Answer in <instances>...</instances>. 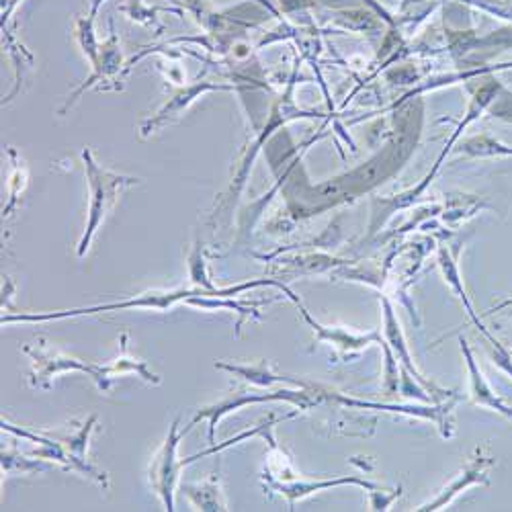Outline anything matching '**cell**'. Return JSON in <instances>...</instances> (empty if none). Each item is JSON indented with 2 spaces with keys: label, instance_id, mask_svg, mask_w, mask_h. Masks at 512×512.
I'll return each mask as SVG.
<instances>
[{
  "label": "cell",
  "instance_id": "8fae6325",
  "mask_svg": "<svg viewBox=\"0 0 512 512\" xmlns=\"http://www.w3.org/2000/svg\"><path fill=\"white\" fill-rule=\"evenodd\" d=\"M127 373H136L146 383H152V386H158V383H160V377L150 373L146 361L130 357V353H127V334H121V355L113 363L103 365V375H105L107 390L111 388V381L115 377H121V375H127Z\"/></svg>",
  "mask_w": 512,
  "mask_h": 512
},
{
  "label": "cell",
  "instance_id": "7c38bea8",
  "mask_svg": "<svg viewBox=\"0 0 512 512\" xmlns=\"http://www.w3.org/2000/svg\"><path fill=\"white\" fill-rule=\"evenodd\" d=\"M218 369L230 371L238 377H242L248 383H254V386H261V388H269L273 383H291L295 388H306V383L300 379H291L285 375H277L271 371V367L267 365V361L259 363V365H234V363H216Z\"/></svg>",
  "mask_w": 512,
  "mask_h": 512
},
{
  "label": "cell",
  "instance_id": "ba28073f",
  "mask_svg": "<svg viewBox=\"0 0 512 512\" xmlns=\"http://www.w3.org/2000/svg\"><path fill=\"white\" fill-rule=\"evenodd\" d=\"M295 304H297V308L302 310L304 318H306L308 324L314 328V332L318 334V340H328V343H332L334 347H338L345 355H347V353H353V351H361V349H365L367 345H373V343L381 345L383 349H388V345L381 340V334H379V332L353 334V332H347V330H343V328H328V326L318 324V322L302 308L300 300H297Z\"/></svg>",
  "mask_w": 512,
  "mask_h": 512
},
{
  "label": "cell",
  "instance_id": "6da1fadb",
  "mask_svg": "<svg viewBox=\"0 0 512 512\" xmlns=\"http://www.w3.org/2000/svg\"><path fill=\"white\" fill-rule=\"evenodd\" d=\"M261 285H273L285 291V285L275 281V279H261V281H250L242 285H234L228 289H216L209 291L203 287H179V289H170V291H146L142 295L130 297V300L123 302H113L105 306H93V308H80V310H68V312H50V314H17V316H3V324L9 322H48V320H64V318H76V316H91L99 312H123V310H158L166 312L173 308L179 302H189L191 297H230L236 293H242L252 287H261Z\"/></svg>",
  "mask_w": 512,
  "mask_h": 512
},
{
  "label": "cell",
  "instance_id": "30bf717a",
  "mask_svg": "<svg viewBox=\"0 0 512 512\" xmlns=\"http://www.w3.org/2000/svg\"><path fill=\"white\" fill-rule=\"evenodd\" d=\"M459 343H461V351H463V355H465V363H467V371H469V381H472V396H474V402L480 404V406H488V408H492V410H496V412H500V414L512 418V410L492 392V388L486 383L484 373L480 371V367H478V363H476L472 351H469V347H467V343H465V338H461Z\"/></svg>",
  "mask_w": 512,
  "mask_h": 512
},
{
  "label": "cell",
  "instance_id": "8992f818",
  "mask_svg": "<svg viewBox=\"0 0 512 512\" xmlns=\"http://www.w3.org/2000/svg\"><path fill=\"white\" fill-rule=\"evenodd\" d=\"M91 68H93V74L87 80H84L80 89H76L72 93V97H68L64 107L60 109L62 115L80 99V95L84 91L91 89V87H97V84H99V91H107V89L117 91V89H121V84H117V82H119V76L123 72V54H121L119 39L113 31V21H111V35H109L107 41H103V44H101L99 58Z\"/></svg>",
  "mask_w": 512,
  "mask_h": 512
},
{
  "label": "cell",
  "instance_id": "2e32d148",
  "mask_svg": "<svg viewBox=\"0 0 512 512\" xmlns=\"http://www.w3.org/2000/svg\"><path fill=\"white\" fill-rule=\"evenodd\" d=\"M74 39L78 41V46L84 54V58L89 60V64L93 66L99 58L101 52V41L97 39L95 33V17L89 13V17H80L74 23Z\"/></svg>",
  "mask_w": 512,
  "mask_h": 512
},
{
  "label": "cell",
  "instance_id": "52a82bcc",
  "mask_svg": "<svg viewBox=\"0 0 512 512\" xmlns=\"http://www.w3.org/2000/svg\"><path fill=\"white\" fill-rule=\"evenodd\" d=\"M211 91H232V87H226V84H218V82L199 80V82L189 84V87H185V89H179L177 93H173V95L168 97V101L160 107L158 113H154L152 117H148L142 123V127H140L142 138H148V136L164 130L168 123L177 121L183 115V111L189 105H193L201 95L211 93Z\"/></svg>",
  "mask_w": 512,
  "mask_h": 512
},
{
  "label": "cell",
  "instance_id": "5bb4252c",
  "mask_svg": "<svg viewBox=\"0 0 512 512\" xmlns=\"http://www.w3.org/2000/svg\"><path fill=\"white\" fill-rule=\"evenodd\" d=\"M185 492L199 510H228L218 474H213L207 482H203L199 486L187 484Z\"/></svg>",
  "mask_w": 512,
  "mask_h": 512
},
{
  "label": "cell",
  "instance_id": "e0dca14e",
  "mask_svg": "<svg viewBox=\"0 0 512 512\" xmlns=\"http://www.w3.org/2000/svg\"><path fill=\"white\" fill-rule=\"evenodd\" d=\"M50 463L46 459H27L25 455L5 451L3 449V472L5 474H33V472H46Z\"/></svg>",
  "mask_w": 512,
  "mask_h": 512
},
{
  "label": "cell",
  "instance_id": "9a60e30c",
  "mask_svg": "<svg viewBox=\"0 0 512 512\" xmlns=\"http://www.w3.org/2000/svg\"><path fill=\"white\" fill-rule=\"evenodd\" d=\"M383 310H386V334H388L390 345L396 349V353H398V357L404 361L406 369H408V371L418 379L420 386L429 388V390H435L433 383H429V381L422 379V377L418 375V371H416V367H414V363H412V359H410V353H408V349H406V343H404V336H402V330H400L398 318L394 316V310H392V306H390V302H388V300H383Z\"/></svg>",
  "mask_w": 512,
  "mask_h": 512
},
{
  "label": "cell",
  "instance_id": "3957f363",
  "mask_svg": "<svg viewBox=\"0 0 512 512\" xmlns=\"http://www.w3.org/2000/svg\"><path fill=\"white\" fill-rule=\"evenodd\" d=\"M23 353L31 359V373H29V383L31 388L39 390H50V381L62 373H72L80 371L87 373L89 377L95 379L99 390H107L105 386V375H103V365H93L87 361L74 359L58 349L48 347L46 340H39L33 347H23Z\"/></svg>",
  "mask_w": 512,
  "mask_h": 512
},
{
  "label": "cell",
  "instance_id": "7a4b0ae2",
  "mask_svg": "<svg viewBox=\"0 0 512 512\" xmlns=\"http://www.w3.org/2000/svg\"><path fill=\"white\" fill-rule=\"evenodd\" d=\"M82 162H84V170H87V179H89V187H91V203H89L87 228H84V234H82V238L78 242V248H76L80 259L89 252L97 230L105 222V216L109 213V209L115 205V201L119 199L121 191L136 185L140 181V179H134V177L117 175V173H113V170L103 168L95 160V156L89 148L82 150Z\"/></svg>",
  "mask_w": 512,
  "mask_h": 512
},
{
  "label": "cell",
  "instance_id": "4fadbf2b",
  "mask_svg": "<svg viewBox=\"0 0 512 512\" xmlns=\"http://www.w3.org/2000/svg\"><path fill=\"white\" fill-rule=\"evenodd\" d=\"M488 465H490V459L478 457L474 463L467 465L465 472H463L449 488H445V490L441 492V496H439L437 500L420 506L418 510H439V508H443L445 504H449V502H451L461 490H465L467 486L478 484V482H486V467H488Z\"/></svg>",
  "mask_w": 512,
  "mask_h": 512
},
{
  "label": "cell",
  "instance_id": "5b68a950",
  "mask_svg": "<svg viewBox=\"0 0 512 512\" xmlns=\"http://www.w3.org/2000/svg\"><path fill=\"white\" fill-rule=\"evenodd\" d=\"M183 435L179 433V418H175L173 424H170L162 447L156 451L150 463V486L156 492V496L162 500L164 510L168 512L175 510V490L179 484L181 469L185 467L183 459H179L177 455Z\"/></svg>",
  "mask_w": 512,
  "mask_h": 512
},
{
  "label": "cell",
  "instance_id": "ac0fdd59",
  "mask_svg": "<svg viewBox=\"0 0 512 512\" xmlns=\"http://www.w3.org/2000/svg\"><path fill=\"white\" fill-rule=\"evenodd\" d=\"M189 265H191V281H193L197 287H203V289H209V291H216V287L211 285V281H209L207 275H205V261L201 259V250H199V248L189 256Z\"/></svg>",
  "mask_w": 512,
  "mask_h": 512
},
{
  "label": "cell",
  "instance_id": "9c48e42d",
  "mask_svg": "<svg viewBox=\"0 0 512 512\" xmlns=\"http://www.w3.org/2000/svg\"><path fill=\"white\" fill-rule=\"evenodd\" d=\"M265 480L269 482V486L273 490H277L279 494H283L289 500L291 508H293V504L297 500L306 498L312 492L326 490V488H336V486H345V484H355V486H361V488H367V490H377V484L367 482V480H359V478H338V480H322V482H300V480H293L291 484L275 482V480H271V476H265Z\"/></svg>",
  "mask_w": 512,
  "mask_h": 512
},
{
  "label": "cell",
  "instance_id": "277c9868",
  "mask_svg": "<svg viewBox=\"0 0 512 512\" xmlns=\"http://www.w3.org/2000/svg\"><path fill=\"white\" fill-rule=\"evenodd\" d=\"M271 400H283V402H291L295 404L297 408L302 410H308L312 408L314 404H318L322 400V396L318 392L310 394L306 390H281V392H273V394H248V392H238L234 396H228L216 404H211L203 410L197 412V416L189 422V426L185 429V433H189L193 426L201 420V418H207L209 420V429H207V443L213 445L216 443V426L218 422L230 414V412H236L238 408L246 406V404H256V402H271Z\"/></svg>",
  "mask_w": 512,
  "mask_h": 512
}]
</instances>
